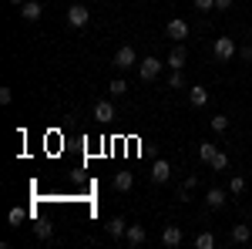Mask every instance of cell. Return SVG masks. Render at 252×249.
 Instances as JSON below:
<instances>
[{
    "instance_id": "obj_1",
    "label": "cell",
    "mask_w": 252,
    "mask_h": 249,
    "mask_svg": "<svg viewBox=\"0 0 252 249\" xmlns=\"http://www.w3.org/2000/svg\"><path fill=\"white\" fill-rule=\"evenodd\" d=\"M115 64L118 71H128V68H138V54H135V47L128 44V47H118V54H115Z\"/></svg>"
},
{
    "instance_id": "obj_2",
    "label": "cell",
    "mask_w": 252,
    "mask_h": 249,
    "mask_svg": "<svg viewBox=\"0 0 252 249\" xmlns=\"http://www.w3.org/2000/svg\"><path fill=\"white\" fill-rule=\"evenodd\" d=\"M161 68H165L161 61H155V58H141V61H138V77H141V81H155Z\"/></svg>"
},
{
    "instance_id": "obj_3",
    "label": "cell",
    "mask_w": 252,
    "mask_h": 249,
    "mask_svg": "<svg viewBox=\"0 0 252 249\" xmlns=\"http://www.w3.org/2000/svg\"><path fill=\"white\" fill-rule=\"evenodd\" d=\"M88 20H91V10H88V7H81V3H71V7H67V24H71L74 31L84 27Z\"/></svg>"
},
{
    "instance_id": "obj_4",
    "label": "cell",
    "mask_w": 252,
    "mask_h": 249,
    "mask_svg": "<svg viewBox=\"0 0 252 249\" xmlns=\"http://www.w3.org/2000/svg\"><path fill=\"white\" fill-rule=\"evenodd\" d=\"M165 34H168L172 40H185L189 37V24H185L182 17H172L168 24H165Z\"/></svg>"
},
{
    "instance_id": "obj_5",
    "label": "cell",
    "mask_w": 252,
    "mask_h": 249,
    "mask_svg": "<svg viewBox=\"0 0 252 249\" xmlns=\"http://www.w3.org/2000/svg\"><path fill=\"white\" fill-rule=\"evenodd\" d=\"M212 51H215V58H219V61H232L235 58V40L232 37H219Z\"/></svg>"
},
{
    "instance_id": "obj_6",
    "label": "cell",
    "mask_w": 252,
    "mask_h": 249,
    "mask_svg": "<svg viewBox=\"0 0 252 249\" xmlns=\"http://www.w3.org/2000/svg\"><path fill=\"white\" fill-rule=\"evenodd\" d=\"M168 178H172V165H168L165 158H158L155 165H152V182L161 185V182H168Z\"/></svg>"
},
{
    "instance_id": "obj_7",
    "label": "cell",
    "mask_w": 252,
    "mask_h": 249,
    "mask_svg": "<svg viewBox=\"0 0 252 249\" xmlns=\"http://www.w3.org/2000/svg\"><path fill=\"white\" fill-rule=\"evenodd\" d=\"M104 229H108V236H111V239H125V232H128V222H125L121 215H115V219H108V222H104Z\"/></svg>"
},
{
    "instance_id": "obj_8",
    "label": "cell",
    "mask_w": 252,
    "mask_h": 249,
    "mask_svg": "<svg viewBox=\"0 0 252 249\" xmlns=\"http://www.w3.org/2000/svg\"><path fill=\"white\" fill-rule=\"evenodd\" d=\"M94 118H97V121H101V125H104V121H115V105L101 98V101H97V105H94Z\"/></svg>"
},
{
    "instance_id": "obj_9",
    "label": "cell",
    "mask_w": 252,
    "mask_h": 249,
    "mask_svg": "<svg viewBox=\"0 0 252 249\" xmlns=\"http://www.w3.org/2000/svg\"><path fill=\"white\" fill-rule=\"evenodd\" d=\"M125 239H128V246H145L148 243V232L141 229V226H128V232H125Z\"/></svg>"
},
{
    "instance_id": "obj_10",
    "label": "cell",
    "mask_w": 252,
    "mask_h": 249,
    "mask_svg": "<svg viewBox=\"0 0 252 249\" xmlns=\"http://www.w3.org/2000/svg\"><path fill=\"white\" fill-rule=\"evenodd\" d=\"M161 243L168 249H178L182 246V229L178 226H165V232H161Z\"/></svg>"
},
{
    "instance_id": "obj_11",
    "label": "cell",
    "mask_w": 252,
    "mask_h": 249,
    "mask_svg": "<svg viewBox=\"0 0 252 249\" xmlns=\"http://www.w3.org/2000/svg\"><path fill=\"white\" fill-rule=\"evenodd\" d=\"M189 101H192L195 108H205V105H209V88H202V84L189 88Z\"/></svg>"
},
{
    "instance_id": "obj_12",
    "label": "cell",
    "mask_w": 252,
    "mask_h": 249,
    "mask_svg": "<svg viewBox=\"0 0 252 249\" xmlns=\"http://www.w3.org/2000/svg\"><path fill=\"white\" fill-rule=\"evenodd\" d=\"M40 14H44V7H40L37 0H27V3L20 7V17L24 20H40Z\"/></svg>"
},
{
    "instance_id": "obj_13",
    "label": "cell",
    "mask_w": 252,
    "mask_h": 249,
    "mask_svg": "<svg viewBox=\"0 0 252 249\" xmlns=\"http://www.w3.org/2000/svg\"><path fill=\"white\" fill-rule=\"evenodd\" d=\"M168 68H172V71H182V68H185V47H172V54H168Z\"/></svg>"
},
{
    "instance_id": "obj_14",
    "label": "cell",
    "mask_w": 252,
    "mask_h": 249,
    "mask_svg": "<svg viewBox=\"0 0 252 249\" xmlns=\"http://www.w3.org/2000/svg\"><path fill=\"white\" fill-rule=\"evenodd\" d=\"M131 185H135V175L131 172H118L115 175V192H128Z\"/></svg>"
},
{
    "instance_id": "obj_15",
    "label": "cell",
    "mask_w": 252,
    "mask_h": 249,
    "mask_svg": "<svg viewBox=\"0 0 252 249\" xmlns=\"http://www.w3.org/2000/svg\"><path fill=\"white\" fill-rule=\"evenodd\" d=\"M205 202H209V209H222V206H225V192L222 189H209Z\"/></svg>"
},
{
    "instance_id": "obj_16",
    "label": "cell",
    "mask_w": 252,
    "mask_h": 249,
    "mask_svg": "<svg viewBox=\"0 0 252 249\" xmlns=\"http://www.w3.org/2000/svg\"><path fill=\"white\" fill-rule=\"evenodd\" d=\"M252 239V226H232V243H249Z\"/></svg>"
},
{
    "instance_id": "obj_17",
    "label": "cell",
    "mask_w": 252,
    "mask_h": 249,
    "mask_svg": "<svg viewBox=\"0 0 252 249\" xmlns=\"http://www.w3.org/2000/svg\"><path fill=\"white\" fill-rule=\"evenodd\" d=\"M215 155H219V148H215L212 142H202V145H198V158H202V162H212Z\"/></svg>"
},
{
    "instance_id": "obj_18",
    "label": "cell",
    "mask_w": 252,
    "mask_h": 249,
    "mask_svg": "<svg viewBox=\"0 0 252 249\" xmlns=\"http://www.w3.org/2000/svg\"><path fill=\"white\" fill-rule=\"evenodd\" d=\"M195 246H198V249H212L215 246V236H212V232H198V236H195Z\"/></svg>"
},
{
    "instance_id": "obj_19",
    "label": "cell",
    "mask_w": 252,
    "mask_h": 249,
    "mask_svg": "<svg viewBox=\"0 0 252 249\" xmlns=\"http://www.w3.org/2000/svg\"><path fill=\"white\" fill-rule=\"evenodd\" d=\"M209 165H212L215 172H225V169H229V155H225V152H219V155L212 158V162H209Z\"/></svg>"
},
{
    "instance_id": "obj_20",
    "label": "cell",
    "mask_w": 252,
    "mask_h": 249,
    "mask_svg": "<svg viewBox=\"0 0 252 249\" xmlns=\"http://www.w3.org/2000/svg\"><path fill=\"white\" fill-rule=\"evenodd\" d=\"M108 91H111V95H128V81H121V77H115V81H111V84H108Z\"/></svg>"
},
{
    "instance_id": "obj_21",
    "label": "cell",
    "mask_w": 252,
    "mask_h": 249,
    "mask_svg": "<svg viewBox=\"0 0 252 249\" xmlns=\"http://www.w3.org/2000/svg\"><path fill=\"white\" fill-rule=\"evenodd\" d=\"M209 125H212V132H219V135H222V132H229V118H225V115H215L212 121H209Z\"/></svg>"
},
{
    "instance_id": "obj_22",
    "label": "cell",
    "mask_w": 252,
    "mask_h": 249,
    "mask_svg": "<svg viewBox=\"0 0 252 249\" xmlns=\"http://www.w3.org/2000/svg\"><path fill=\"white\" fill-rule=\"evenodd\" d=\"M24 219H27V212H24V209H10V212H7V222H10V226H20Z\"/></svg>"
},
{
    "instance_id": "obj_23",
    "label": "cell",
    "mask_w": 252,
    "mask_h": 249,
    "mask_svg": "<svg viewBox=\"0 0 252 249\" xmlns=\"http://www.w3.org/2000/svg\"><path fill=\"white\" fill-rule=\"evenodd\" d=\"M229 192H232V195H242V192H246V178H242V175H235L232 182H229Z\"/></svg>"
},
{
    "instance_id": "obj_24",
    "label": "cell",
    "mask_w": 252,
    "mask_h": 249,
    "mask_svg": "<svg viewBox=\"0 0 252 249\" xmlns=\"http://www.w3.org/2000/svg\"><path fill=\"white\" fill-rule=\"evenodd\" d=\"M34 236H37V239H51V226H47V222H37V226H34Z\"/></svg>"
},
{
    "instance_id": "obj_25",
    "label": "cell",
    "mask_w": 252,
    "mask_h": 249,
    "mask_svg": "<svg viewBox=\"0 0 252 249\" xmlns=\"http://www.w3.org/2000/svg\"><path fill=\"white\" fill-rule=\"evenodd\" d=\"M182 84H185L182 71H172V77H168V88H182Z\"/></svg>"
},
{
    "instance_id": "obj_26",
    "label": "cell",
    "mask_w": 252,
    "mask_h": 249,
    "mask_svg": "<svg viewBox=\"0 0 252 249\" xmlns=\"http://www.w3.org/2000/svg\"><path fill=\"white\" fill-rule=\"evenodd\" d=\"M14 101V91L10 88H0V105H10Z\"/></svg>"
},
{
    "instance_id": "obj_27",
    "label": "cell",
    "mask_w": 252,
    "mask_h": 249,
    "mask_svg": "<svg viewBox=\"0 0 252 249\" xmlns=\"http://www.w3.org/2000/svg\"><path fill=\"white\" fill-rule=\"evenodd\" d=\"M198 10H215V0H195Z\"/></svg>"
},
{
    "instance_id": "obj_28",
    "label": "cell",
    "mask_w": 252,
    "mask_h": 249,
    "mask_svg": "<svg viewBox=\"0 0 252 249\" xmlns=\"http://www.w3.org/2000/svg\"><path fill=\"white\" fill-rule=\"evenodd\" d=\"M232 3H235V0H215V10H229Z\"/></svg>"
},
{
    "instance_id": "obj_29",
    "label": "cell",
    "mask_w": 252,
    "mask_h": 249,
    "mask_svg": "<svg viewBox=\"0 0 252 249\" xmlns=\"http://www.w3.org/2000/svg\"><path fill=\"white\" fill-rule=\"evenodd\" d=\"M239 58H242V61H252V47H242V51H239Z\"/></svg>"
},
{
    "instance_id": "obj_30",
    "label": "cell",
    "mask_w": 252,
    "mask_h": 249,
    "mask_svg": "<svg viewBox=\"0 0 252 249\" xmlns=\"http://www.w3.org/2000/svg\"><path fill=\"white\" fill-rule=\"evenodd\" d=\"M10 3H14V7H24V3H27V0H10Z\"/></svg>"
}]
</instances>
